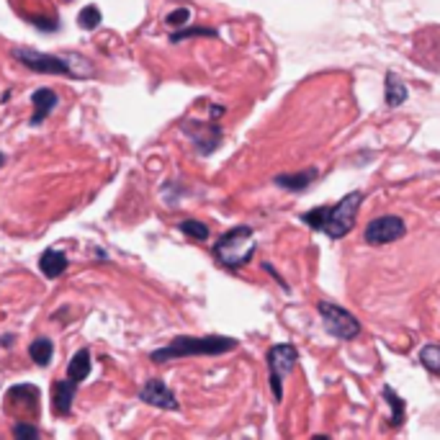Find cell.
<instances>
[{
	"label": "cell",
	"mask_w": 440,
	"mask_h": 440,
	"mask_svg": "<svg viewBox=\"0 0 440 440\" xmlns=\"http://www.w3.org/2000/svg\"><path fill=\"white\" fill-rule=\"evenodd\" d=\"M361 204H363V193L353 191L342 201H337L335 206H317L312 212H304L301 214V221H304L306 227L317 229V232H325L330 240H342L355 227Z\"/></svg>",
	"instance_id": "cell-1"
},
{
	"label": "cell",
	"mask_w": 440,
	"mask_h": 440,
	"mask_svg": "<svg viewBox=\"0 0 440 440\" xmlns=\"http://www.w3.org/2000/svg\"><path fill=\"white\" fill-rule=\"evenodd\" d=\"M240 342L227 335H206V337H191V335H178L165 348H157L149 353L152 363H168L175 358H191V355H224L235 350Z\"/></svg>",
	"instance_id": "cell-2"
},
{
	"label": "cell",
	"mask_w": 440,
	"mask_h": 440,
	"mask_svg": "<svg viewBox=\"0 0 440 440\" xmlns=\"http://www.w3.org/2000/svg\"><path fill=\"white\" fill-rule=\"evenodd\" d=\"M257 242H255V232L248 224H240V227L229 229L219 240L214 242L212 255L219 265L229 270H240L255 257Z\"/></svg>",
	"instance_id": "cell-3"
},
{
	"label": "cell",
	"mask_w": 440,
	"mask_h": 440,
	"mask_svg": "<svg viewBox=\"0 0 440 440\" xmlns=\"http://www.w3.org/2000/svg\"><path fill=\"white\" fill-rule=\"evenodd\" d=\"M13 59L23 64V67H29V70L39 72V75H64V78H86V72L78 70L75 64H83L86 59L78 57V54H72L70 59L67 57H54V54H47V52H39V50H26V47H16L13 52Z\"/></svg>",
	"instance_id": "cell-4"
},
{
	"label": "cell",
	"mask_w": 440,
	"mask_h": 440,
	"mask_svg": "<svg viewBox=\"0 0 440 440\" xmlns=\"http://www.w3.org/2000/svg\"><path fill=\"white\" fill-rule=\"evenodd\" d=\"M268 363V381H270V394L276 399V405L284 402V378L296 369L299 363V350L294 348L291 342H278L268 350L265 355Z\"/></svg>",
	"instance_id": "cell-5"
},
{
	"label": "cell",
	"mask_w": 440,
	"mask_h": 440,
	"mask_svg": "<svg viewBox=\"0 0 440 440\" xmlns=\"http://www.w3.org/2000/svg\"><path fill=\"white\" fill-rule=\"evenodd\" d=\"M317 312H320L322 327L327 330V335H332L337 340H355L361 335V322L355 320L345 306L332 304V301H320Z\"/></svg>",
	"instance_id": "cell-6"
},
{
	"label": "cell",
	"mask_w": 440,
	"mask_h": 440,
	"mask_svg": "<svg viewBox=\"0 0 440 440\" xmlns=\"http://www.w3.org/2000/svg\"><path fill=\"white\" fill-rule=\"evenodd\" d=\"M407 235V224L394 214H386V216H376L371 219L363 229V240L369 245H391V242L402 240Z\"/></svg>",
	"instance_id": "cell-7"
},
{
	"label": "cell",
	"mask_w": 440,
	"mask_h": 440,
	"mask_svg": "<svg viewBox=\"0 0 440 440\" xmlns=\"http://www.w3.org/2000/svg\"><path fill=\"white\" fill-rule=\"evenodd\" d=\"M185 137L193 139L196 149L201 155H212L214 149L221 144V129L216 124H201V121H185L183 124Z\"/></svg>",
	"instance_id": "cell-8"
},
{
	"label": "cell",
	"mask_w": 440,
	"mask_h": 440,
	"mask_svg": "<svg viewBox=\"0 0 440 440\" xmlns=\"http://www.w3.org/2000/svg\"><path fill=\"white\" fill-rule=\"evenodd\" d=\"M139 399H142L144 405H152V407H157V410H165V412L180 410L175 394H173V391L165 386V381H160V378H149L142 389H139Z\"/></svg>",
	"instance_id": "cell-9"
},
{
	"label": "cell",
	"mask_w": 440,
	"mask_h": 440,
	"mask_svg": "<svg viewBox=\"0 0 440 440\" xmlns=\"http://www.w3.org/2000/svg\"><path fill=\"white\" fill-rule=\"evenodd\" d=\"M6 407H21V410H31V415H36L39 410V389L34 383H18V386H11L8 389V402Z\"/></svg>",
	"instance_id": "cell-10"
},
{
	"label": "cell",
	"mask_w": 440,
	"mask_h": 440,
	"mask_svg": "<svg viewBox=\"0 0 440 440\" xmlns=\"http://www.w3.org/2000/svg\"><path fill=\"white\" fill-rule=\"evenodd\" d=\"M59 103L57 93L50 91V88H39V91L31 93V106H34V116H31V127H39L47 116L54 111V106Z\"/></svg>",
	"instance_id": "cell-11"
},
{
	"label": "cell",
	"mask_w": 440,
	"mask_h": 440,
	"mask_svg": "<svg viewBox=\"0 0 440 440\" xmlns=\"http://www.w3.org/2000/svg\"><path fill=\"white\" fill-rule=\"evenodd\" d=\"M317 175H320L317 168H306L301 173H281V175L273 178V183L278 188H286V191H304V188H309L317 180Z\"/></svg>",
	"instance_id": "cell-12"
},
{
	"label": "cell",
	"mask_w": 440,
	"mask_h": 440,
	"mask_svg": "<svg viewBox=\"0 0 440 440\" xmlns=\"http://www.w3.org/2000/svg\"><path fill=\"white\" fill-rule=\"evenodd\" d=\"M75 391H78V383L75 381H57L54 383V399H52V405H54V412H57L59 417H67L72 415V399H75Z\"/></svg>",
	"instance_id": "cell-13"
},
{
	"label": "cell",
	"mask_w": 440,
	"mask_h": 440,
	"mask_svg": "<svg viewBox=\"0 0 440 440\" xmlns=\"http://www.w3.org/2000/svg\"><path fill=\"white\" fill-rule=\"evenodd\" d=\"M381 397L383 402L389 405V425L391 427H399V425H405V417H407V405H405V399L399 397L397 391L391 389L389 383H383L381 386Z\"/></svg>",
	"instance_id": "cell-14"
},
{
	"label": "cell",
	"mask_w": 440,
	"mask_h": 440,
	"mask_svg": "<svg viewBox=\"0 0 440 440\" xmlns=\"http://www.w3.org/2000/svg\"><path fill=\"white\" fill-rule=\"evenodd\" d=\"M67 265H70V260L59 250H44L42 257H39V270L47 278H59L67 270Z\"/></svg>",
	"instance_id": "cell-15"
},
{
	"label": "cell",
	"mask_w": 440,
	"mask_h": 440,
	"mask_svg": "<svg viewBox=\"0 0 440 440\" xmlns=\"http://www.w3.org/2000/svg\"><path fill=\"white\" fill-rule=\"evenodd\" d=\"M88 374H91V350L80 348L78 353L70 358V363H67V378L80 386V383L88 378Z\"/></svg>",
	"instance_id": "cell-16"
},
{
	"label": "cell",
	"mask_w": 440,
	"mask_h": 440,
	"mask_svg": "<svg viewBox=\"0 0 440 440\" xmlns=\"http://www.w3.org/2000/svg\"><path fill=\"white\" fill-rule=\"evenodd\" d=\"M383 83H386V91H383V95H386V106L389 108H397V106H402V103H405L407 100V86L405 83H402V80H399V75L394 70H389L386 72V80H383Z\"/></svg>",
	"instance_id": "cell-17"
},
{
	"label": "cell",
	"mask_w": 440,
	"mask_h": 440,
	"mask_svg": "<svg viewBox=\"0 0 440 440\" xmlns=\"http://www.w3.org/2000/svg\"><path fill=\"white\" fill-rule=\"evenodd\" d=\"M29 355L39 369H47L52 363V358H54V342L50 337H34L29 345Z\"/></svg>",
	"instance_id": "cell-18"
},
{
	"label": "cell",
	"mask_w": 440,
	"mask_h": 440,
	"mask_svg": "<svg viewBox=\"0 0 440 440\" xmlns=\"http://www.w3.org/2000/svg\"><path fill=\"white\" fill-rule=\"evenodd\" d=\"M178 229H180L185 237H191V240H196V242H206L209 240V235H212L209 227L199 219H183L180 224H178Z\"/></svg>",
	"instance_id": "cell-19"
},
{
	"label": "cell",
	"mask_w": 440,
	"mask_h": 440,
	"mask_svg": "<svg viewBox=\"0 0 440 440\" xmlns=\"http://www.w3.org/2000/svg\"><path fill=\"white\" fill-rule=\"evenodd\" d=\"M193 36H219V31L214 29V26H180L178 31L170 34V42H183V39H193Z\"/></svg>",
	"instance_id": "cell-20"
},
{
	"label": "cell",
	"mask_w": 440,
	"mask_h": 440,
	"mask_svg": "<svg viewBox=\"0 0 440 440\" xmlns=\"http://www.w3.org/2000/svg\"><path fill=\"white\" fill-rule=\"evenodd\" d=\"M100 21H103V16H100V8L98 6H86L83 11L78 13V26L83 31H93L98 29Z\"/></svg>",
	"instance_id": "cell-21"
},
{
	"label": "cell",
	"mask_w": 440,
	"mask_h": 440,
	"mask_svg": "<svg viewBox=\"0 0 440 440\" xmlns=\"http://www.w3.org/2000/svg\"><path fill=\"white\" fill-rule=\"evenodd\" d=\"M417 358H419V363L433 374V376H438L440 374V348L438 345H425V348L419 350Z\"/></svg>",
	"instance_id": "cell-22"
},
{
	"label": "cell",
	"mask_w": 440,
	"mask_h": 440,
	"mask_svg": "<svg viewBox=\"0 0 440 440\" xmlns=\"http://www.w3.org/2000/svg\"><path fill=\"white\" fill-rule=\"evenodd\" d=\"M188 18H191V8H175V11H170V13L165 16V26H170V29H180Z\"/></svg>",
	"instance_id": "cell-23"
},
{
	"label": "cell",
	"mask_w": 440,
	"mask_h": 440,
	"mask_svg": "<svg viewBox=\"0 0 440 440\" xmlns=\"http://www.w3.org/2000/svg\"><path fill=\"white\" fill-rule=\"evenodd\" d=\"M13 438L18 440H36L39 438V427L31 425V422H23V419H18L13 425Z\"/></svg>",
	"instance_id": "cell-24"
},
{
	"label": "cell",
	"mask_w": 440,
	"mask_h": 440,
	"mask_svg": "<svg viewBox=\"0 0 440 440\" xmlns=\"http://www.w3.org/2000/svg\"><path fill=\"white\" fill-rule=\"evenodd\" d=\"M263 270H268L270 276H273V278H276V281H278V284H281V289H284V291H289V284H286L284 278H281V276H278V273H276V270H273V265L263 263Z\"/></svg>",
	"instance_id": "cell-25"
},
{
	"label": "cell",
	"mask_w": 440,
	"mask_h": 440,
	"mask_svg": "<svg viewBox=\"0 0 440 440\" xmlns=\"http://www.w3.org/2000/svg\"><path fill=\"white\" fill-rule=\"evenodd\" d=\"M224 111H227V108H224V106H212L209 116H212V121H214V119H221V116H224Z\"/></svg>",
	"instance_id": "cell-26"
},
{
	"label": "cell",
	"mask_w": 440,
	"mask_h": 440,
	"mask_svg": "<svg viewBox=\"0 0 440 440\" xmlns=\"http://www.w3.org/2000/svg\"><path fill=\"white\" fill-rule=\"evenodd\" d=\"M0 345H3V348H6V345H13V335H3V337H0Z\"/></svg>",
	"instance_id": "cell-27"
},
{
	"label": "cell",
	"mask_w": 440,
	"mask_h": 440,
	"mask_svg": "<svg viewBox=\"0 0 440 440\" xmlns=\"http://www.w3.org/2000/svg\"><path fill=\"white\" fill-rule=\"evenodd\" d=\"M3 163H6V155H3V152H0V168H3Z\"/></svg>",
	"instance_id": "cell-28"
}]
</instances>
